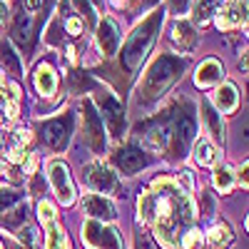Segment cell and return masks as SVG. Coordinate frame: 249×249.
<instances>
[{
	"mask_svg": "<svg viewBox=\"0 0 249 249\" xmlns=\"http://www.w3.org/2000/svg\"><path fill=\"white\" fill-rule=\"evenodd\" d=\"M140 212L155 227L157 239L167 249H182L184 230L195 219V202L175 179H157L152 190L140 197Z\"/></svg>",
	"mask_w": 249,
	"mask_h": 249,
	"instance_id": "1",
	"label": "cell"
},
{
	"mask_svg": "<svg viewBox=\"0 0 249 249\" xmlns=\"http://www.w3.org/2000/svg\"><path fill=\"white\" fill-rule=\"evenodd\" d=\"M160 23H162V13L155 10L147 20H142V23L132 30V35H127V40H124V45H122V53H120L122 68L127 70V72L140 70L144 55L150 53V48H152V43H155V37H157Z\"/></svg>",
	"mask_w": 249,
	"mask_h": 249,
	"instance_id": "2",
	"label": "cell"
},
{
	"mask_svg": "<svg viewBox=\"0 0 249 249\" xmlns=\"http://www.w3.org/2000/svg\"><path fill=\"white\" fill-rule=\"evenodd\" d=\"M184 68H187V57H179V55H160L150 65L147 75H144L142 90H140L142 92V100L160 97L182 75Z\"/></svg>",
	"mask_w": 249,
	"mask_h": 249,
	"instance_id": "3",
	"label": "cell"
},
{
	"mask_svg": "<svg viewBox=\"0 0 249 249\" xmlns=\"http://www.w3.org/2000/svg\"><path fill=\"white\" fill-rule=\"evenodd\" d=\"M82 177H85V182L92 187L97 195H102V197L120 192V179H117V175H115L102 160L90 162L88 167L82 170Z\"/></svg>",
	"mask_w": 249,
	"mask_h": 249,
	"instance_id": "4",
	"label": "cell"
},
{
	"mask_svg": "<svg viewBox=\"0 0 249 249\" xmlns=\"http://www.w3.org/2000/svg\"><path fill=\"white\" fill-rule=\"evenodd\" d=\"M82 242L90 249H122L120 232L112 227H105L97 219H88L82 224Z\"/></svg>",
	"mask_w": 249,
	"mask_h": 249,
	"instance_id": "5",
	"label": "cell"
},
{
	"mask_svg": "<svg viewBox=\"0 0 249 249\" xmlns=\"http://www.w3.org/2000/svg\"><path fill=\"white\" fill-rule=\"evenodd\" d=\"M48 175H50V184H53L57 199L62 204H72L75 202V184H72L68 164L62 162V160H53L48 164Z\"/></svg>",
	"mask_w": 249,
	"mask_h": 249,
	"instance_id": "6",
	"label": "cell"
},
{
	"mask_svg": "<svg viewBox=\"0 0 249 249\" xmlns=\"http://www.w3.org/2000/svg\"><path fill=\"white\" fill-rule=\"evenodd\" d=\"M82 120H85V135H88L90 147L95 152H102L105 150V124H102V117L97 115L92 100L82 102Z\"/></svg>",
	"mask_w": 249,
	"mask_h": 249,
	"instance_id": "7",
	"label": "cell"
},
{
	"mask_svg": "<svg viewBox=\"0 0 249 249\" xmlns=\"http://www.w3.org/2000/svg\"><path fill=\"white\" fill-rule=\"evenodd\" d=\"M70 135H72V117L70 115L48 120L43 124V140H45L48 147H53V150H62V147H65V144L70 142Z\"/></svg>",
	"mask_w": 249,
	"mask_h": 249,
	"instance_id": "8",
	"label": "cell"
},
{
	"mask_svg": "<svg viewBox=\"0 0 249 249\" xmlns=\"http://www.w3.org/2000/svg\"><path fill=\"white\" fill-rule=\"evenodd\" d=\"M239 25H247V0H227L217 10V28L232 30Z\"/></svg>",
	"mask_w": 249,
	"mask_h": 249,
	"instance_id": "9",
	"label": "cell"
},
{
	"mask_svg": "<svg viewBox=\"0 0 249 249\" xmlns=\"http://www.w3.org/2000/svg\"><path fill=\"white\" fill-rule=\"evenodd\" d=\"M82 210H85V214H90V219H97V222H112L117 217L112 199L102 197V195H85Z\"/></svg>",
	"mask_w": 249,
	"mask_h": 249,
	"instance_id": "10",
	"label": "cell"
},
{
	"mask_svg": "<svg viewBox=\"0 0 249 249\" xmlns=\"http://www.w3.org/2000/svg\"><path fill=\"white\" fill-rule=\"evenodd\" d=\"M95 33H97L95 37H97V45H100L102 55H105V57L115 55V50L120 48V28H117L115 20L112 18H102L97 23Z\"/></svg>",
	"mask_w": 249,
	"mask_h": 249,
	"instance_id": "11",
	"label": "cell"
},
{
	"mask_svg": "<svg viewBox=\"0 0 249 249\" xmlns=\"http://www.w3.org/2000/svg\"><path fill=\"white\" fill-rule=\"evenodd\" d=\"M115 164H117L120 172L135 175L147 164V155H144L142 150H137V147H132V144H127V147H120L115 152Z\"/></svg>",
	"mask_w": 249,
	"mask_h": 249,
	"instance_id": "12",
	"label": "cell"
},
{
	"mask_svg": "<svg viewBox=\"0 0 249 249\" xmlns=\"http://www.w3.org/2000/svg\"><path fill=\"white\" fill-rule=\"evenodd\" d=\"M170 40H172V45H175L179 53H192L195 45H197L195 28L187 23V20H175L172 28H170Z\"/></svg>",
	"mask_w": 249,
	"mask_h": 249,
	"instance_id": "13",
	"label": "cell"
},
{
	"mask_svg": "<svg viewBox=\"0 0 249 249\" xmlns=\"http://www.w3.org/2000/svg\"><path fill=\"white\" fill-rule=\"evenodd\" d=\"M192 135H195V124L192 120H187V117H179L175 122V127L170 130V147L175 152V157H179L184 152V147L192 142Z\"/></svg>",
	"mask_w": 249,
	"mask_h": 249,
	"instance_id": "14",
	"label": "cell"
},
{
	"mask_svg": "<svg viewBox=\"0 0 249 249\" xmlns=\"http://www.w3.org/2000/svg\"><path fill=\"white\" fill-rule=\"evenodd\" d=\"M212 102H214L212 107H217V112L230 115V112H234L237 105H239V92H237V88L232 85V82H219V88L214 90Z\"/></svg>",
	"mask_w": 249,
	"mask_h": 249,
	"instance_id": "15",
	"label": "cell"
},
{
	"mask_svg": "<svg viewBox=\"0 0 249 249\" xmlns=\"http://www.w3.org/2000/svg\"><path fill=\"white\" fill-rule=\"evenodd\" d=\"M102 124H107L110 132H112L115 137L122 135V127H124V110H122L120 102H117L115 97H110V95H105V122H102Z\"/></svg>",
	"mask_w": 249,
	"mask_h": 249,
	"instance_id": "16",
	"label": "cell"
},
{
	"mask_svg": "<svg viewBox=\"0 0 249 249\" xmlns=\"http://www.w3.org/2000/svg\"><path fill=\"white\" fill-rule=\"evenodd\" d=\"M219 80H222V65H219V60L210 57V60H204L202 65L197 68V75H195L197 88H212V85H217Z\"/></svg>",
	"mask_w": 249,
	"mask_h": 249,
	"instance_id": "17",
	"label": "cell"
},
{
	"mask_svg": "<svg viewBox=\"0 0 249 249\" xmlns=\"http://www.w3.org/2000/svg\"><path fill=\"white\" fill-rule=\"evenodd\" d=\"M35 88L43 97H53L55 90H57V75L50 65H40L35 70Z\"/></svg>",
	"mask_w": 249,
	"mask_h": 249,
	"instance_id": "18",
	"label": "cell"
},
{
	"mask_svg": "<svg viewBox=\"0 0 249 249\" xmlns=\"http://www.w3.org/2000/svg\"><path fill=\"white\" fill-rule=\"evenodd\" d=\"M202 120H204V124L210 127V135L217 140V142H224V122H222V117H219V112L212 107V102H202Z\"/></svg>",
	"mask_w": 249,
	"mask_h": 249,
	"instance_id": "19",
	"label": "cell"
},
{
	"mask_svg": "<svg viewBox=\"0 0 249 249\" xmlns=\"http://www.w3.org/2000/svg\"><path fill=\"white\" fill-rule=\"evenodd\" d=\"M45 249H70V239L57 224V219L45 224Z\"/></svg>",
	"mask_w": 249,
	"mask_h": 249,
	"instance_id": "20",
	"label": "cell"
},
{
	"mask_svg": "<svg viewBox=\"0 0 249 249\" xmlns=\"http://www.w3.org/2000/svg\"><path fill=\"white\" fill-rule=\"evenodd\" d=\"M207 242H210V247L212 249H227L232 242H234V234H232V227L230 224H224V222H219V224H214L210 232H207Z\"/></svg>",
	"mask_w": 249,
	"mask_h": 249,
	"instance_id": "21",
	"label": "cell"
},
{
	"mask_svg": "<svg viewBox=\"0 0 249 249\" xmlns=\"http://www.w3.org/2000/svg\"><path fill=\"white\" fill-rule=\"evenodd\" d=\"M167 144H170V127H164V124H157L144 135V147L150 152H162Z\"/></svg>",
	"mask_w": 249,
	"mask_h": 249,
	"instance_id": "22",
	"label": "cell"
},
{
	"mask_svg": "<svg viewBox=\"0 0 249 249\" xmlns=\"http://www.w3.org/2000/svg\"><path fill=\"white\" fill-rule=\"evenodd\" d=\"M214 160H217V144L210 137L197 140V144H195V162L202 164V167H210V164H214Z\"/></svg>",
	"mask_w": 249,
	"mask_h": 249,
	"instance_id": "23",
	"label": "cell"
},
{
	"mask_svg": "<svg viewBox=\"0 0 249 249\" xmlns=\"http://www.w3.org/2000/svg\"><path fill=\"white\" fill-rule=\"evenodd\" d=\"M30 35H33V15L20 13V15L15 18V25H13V40L25 48V45L30 43Z\"/></svg>",
	"mask_w": 249,
	"mask_h": 249,
	"instance_id": "24",
	"label": "cell"
},
{
	"mask_svg": "<svg viewBox=\"0 0 249 249\" xmlns=\"http://www.w3.org/2000/svg\"><path fill=\"white\" fill-rule=\"evenodd\" d=\"M214 187L222 195H227L234 187V172L227 167V164H217L214 167Z\"/></svg>",
	"mask_w": 249,
	"mask_h": 249,
	"instance_id": "25",
	"label": "cell"
},
{
	"mask_svg": "<svg viewBox=\"0 0 249 249\" xmlns=\"http://www.w3.org/2000/svg\"><path fill=\"white\" fill-rule=\"evenodd\" d=\"M0 62L13 72V75H20V60H18V55L13 53V45L10 43H3L0 45Z\"/></svg>",
	"mask_w": 249,
	"mask_h": 249,
	"instance_id": "26",
	"label": "cell"
},
{
	"mask_svg": "<svg viewBox=\"0 0 249 249\" xmlns=\"http://www.w3.org/2000/svg\"><path fill=\"white\" fill-rule=\"evenodd\" d=\"M212 15H214V0H197V5H195V23L197 25H207Z\"/></svg>",
	"mask_w": 249,
	"mask_h": 249,
	"instance_id": "27",
	"label": "cell"
},
{
	"mask_svg": "<svg viewBox=\"0 0 249 249\" xmlns=\"http://www.w3.org/2000/svg\"><path fill=\"white\" fill-rule=\"evenodd\" d=\"M75 3V8L82 13V25H95V8H92V3L90 0H72Z\"/></svg>",
	"mask_w": 249,
	"mask_h": 249,
	"instance_id": "28",
	"label": "cell"
},
{
	"mask_svg": "<svg viewBox=\"0 0 249 249\" xmlns=\"http://www.w3.org/2000/svg\"><path fill=\"white\" fill-rule=\"evenodd\" d=\"M18 192L10 190V187H0V214H5V210H10V207L18 202Z\"/></svg>",
	"mask_w": 249,
	"mask_h": 249,
	"instance_id": "29",
	"label": "cell"
},
{
	"mask_svg": "<svg viewBox=\"0 0 249 249\" xmlns=\"http://www.w3.org/2000/svg\"><path fill=\"white\" fill-rule=\"evenodd\" d=\"M18 239H20V244H23L25 249H33V247H35V242H37V237H35V230H33L30 224L18 227Z\"/></svg>",
	"mask_w": 249,
	"mask_h": 249,
	"instance_id": "30",
	"label": "cell"
},
{
	"mask_svg": "<svg viewBox=\"0 0 249 249\" xmlns=\"http://www.w3.org/2000/svg\"><path fill=\"white\" fill-rule=\"evenodd\" d=\"M25 207H18V210L15 212H10V214H5L3 219H0V222H3L5 227H8V230H18V224L20 227H23V222H25Z\"/></svg>",
	"mask_w": 249,
	"mask_h": 249,
	"instance_id": "31",
	"label": "cell"
},
{
	"mask_svg": "<svg viewBox=\"0 0 249 249\" xmlns=\"http://www.w3.org/2000/svg\"><path fill=\"white\" fill-rule=\"evenodd\" d=\"M37 214H40V222H43V224H48V222L57 219L55 207H53L50 202H40V204H37Z\"/></svg>",
	"mask_w": 249,
	"mask_h": 249,
	"instance_id": "32",
	"label": "cell"
},
{
	"mask_svg": "<svg viewBox=\"0 0 249 249\" xmlns=\"http://www.w3.org/2000/svg\"><path fill=\"white\" fill-rule=\"evenodd\" d=\"M82 28H85V25H82L80 18H68V20H65V30H68L70 35H80Z\"/></svg>",
	"mask_w": 249,
	"mask_h": 249,
	"instance_id": "33",
	"label": "cell"
},
{
	"mask_svg": "<svg viewBox=\"0 0 249 249\" xmlns=\"http://www.w3.org/2000/svg\"><path fill=\"white\" fill-rule=\"evenodd\" d=\"M190 3H192V0H167V5H170V10L175 15H182L187 8H190Z\"/></svg>",
	"mask_w": 249,
	"mask_h": 249,
	"instance_id": "34",
	"label": "cell"
},
{
	"mask_svg": "<svg viewBox=\"0 0 249 249\" xmlns=\"http://www.w3.org/2000/svg\"><path fill=\"white\" fill-rule=\"evenodd\" d=\"M23 8H25V13H37L43 8V0H23Z\"/></svg>",
	"mask_w": 249,
	"mask_h": 249,
	"instance_id": "35",
	"label": "cell"
},
{
	"mask_svg": "<svg viewBox=\"0 0 249 249\" xmlns=\"http://www.w3.org/2000/svg\"><path fill=\"white\" fill-rule=\"evenodd\" d=\"M5 15H8V5H5V0H0V23L5 20Z\"/></svg>",
	"mask_w": 249,
	"mask_h": 249,
	"instance_id": "36",
	"label": "cell"
},
{
	"mask_svg": "<svg viewBox=\"0 0 249 249\" xmlns=\"http://www.w3.org/2000/svg\"><path fill=\"white\" fill-rule=\"evenodd\" d=\"M0 249H3V244H0Z\"/></svg>",
	"mask_w": 249,
	"mask_h": 249,
	"instance_id": "37",
	"label": "cell"
}]
</instances>
